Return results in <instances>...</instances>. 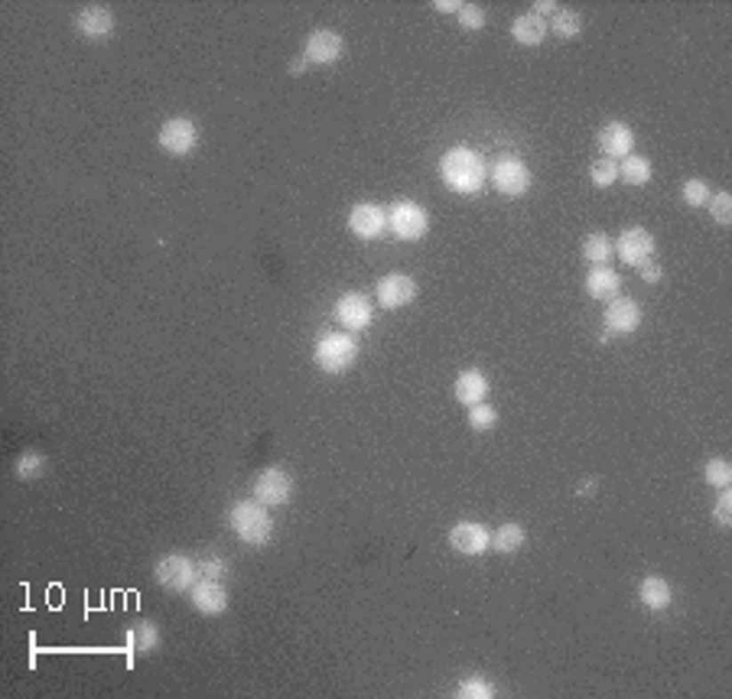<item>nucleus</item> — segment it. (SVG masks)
Here are the masks:
<instances>
[{
  "instance_id": "nucleus-1",
  "label": "nucleus",
  "mask_w": 732,
  "mask_h": 699,
  "mask_svg": "<svg viewBox=\"0 0 732 699\" xmlns=\"http://www.w3.org/2000/svg\"><path fill=\"white\" fill-rule=\"evenodd\" d=\"M439 176L446 182L449 189L459 192V196H476L482 186H486V160L482 153H476L472 147H453V150L443 153L439 160Z\"/></svg>"
},
{
  "instance_id": "nucleus-2",
  "label": "nucleus",
  "mask_w": 732,
  "mask_h": 699,
  "mask_svg": "<svg viewBox=\"0 0 732 699\" xmlns=\"http://www.w3.org/2000/svg\"><path fill=\"white\" fill-rule=\"evenodd\" d=\"M229 524L231 530L238 534L241 543H247V547H264L267 540H270V534H274V520H270V514H267V508L261 501H238V504H231Z\"/></svg>"
},
{
  "instance_id": "nucleus-3",
  "label": "nucleus",
  "mask_w": 732,
  "mask_h": 699,
  "mask_svg": "<svg viewBox=\"0 0 732 699\" xmlns=\"http://www.w3.org/2000/svg\"><path fill=\"white\" fill-rule=\"evenodd\" d=\"M355 358H358V341L352 335H342V332H329L316 345V365L326 374H342V371L352 368Z\"/></svg>"
},
{
  "instance_id": "nucleus-4",
  "label": "nucleus",
  "mask_w": 732,
  "mask_h": 699,
  "mask_svg": "<svg viewBox=\"0 0 732 699\" xmlns=\"http://www.w3.org/2000/svg\"><path fill=\"white\" fill-rule=\"evenodd\" d=\"M388 228L400 241H420V237L430 231V215L427 208L417 205V202H394L388 212Z\"/></svg>"
},
{
  "instance_id": "nucleus-5",
  "label": "nucleus",
  "mask_w": 732,
  "mask_h": 699,
  "mask_svg": "<svg viewBox=\"0 0 732 699\" xmlns=\"http://www.w3.org/2000/svg\"><path fill=\"white\" fill-rule=\"evenodd\" d=\"M290 498H294V478H290L284 469L270 465L264 472H257L254 501H261L264 508H280V504H286Z\"/></svg>"
},
{
  "instance_id": "nucleus-6",
  "label": "nucleus",
  "mask_w": 732,
  "mask_h": 699,
  "mask_svg": "<svg viewBox=\"0 0 732 699\" xmlns=\"http://www.w3.org/2000/svg\"><path fill=\"white\" fill-rule=\"evenodd\" d=\"M492 182L502 196L518 199V196H524V192L531 189V170H527L518 157H504V160H498L492 166Z\"/></svg>"
},
{
  "instance_id": "nucleus-7",
  "label": "nucleus",
  "mask_w": 732,
  "mask_h": 699,
  "mask_svg": "<svg viewBox=\"0 0 732 699\" xmlns=\"http://www.w3.org/2000/svg\"><path fill=\"white\" fill-rule=\"evenodd\" d=\"M153 576H157V582H160L163 589H170V592H186V589H192V582H196V563H192L189 557H182V553H170V557H163L160 563H157Z\"/></svg>"
},
{
  "instance_id": "nucleus-8",
  "label": "nucleus",
  "mask_w": 732,
  "mask_h": 699,
  "mask_svg": "<svg viewBox=\"0 0 732 699\" xmlns=\"http://www.w3.org/2000/svg\"><path fill=\"white\" fill-rule=\"evenodd\" d=\"M160 147L166 153H173V157H186V153L196 150V143H199V131H196V124L189 121V117H170V121L160 127Z\"/></svg>"
},
{
  "instance_id": "nucleus-9",
  "label": "nucleus",
  "mask_w": 732,
  "mask_h": 699,
  "mask_svg": "<svg viewBox=\"0 0 732 699\" xmlns=\"http://www.w3.org/2000/svg\"><path fill=\"white\" fill-rule=\"evenodd\" d=\"M449 543L453 550H459L463 557H482L488 547H492V530L486 524H472V520H463L456 527L449 530Z\"/></svg>"
},
{
  "instance_id": "nucleus-10",
  "label": "nucleus",
  "mask_w": 732,
  "mask_h": 699,
  "mask_svg": "<svg viewBox=\"0 0 732 699\" xmlns=\"http://www.w3.org/2000/svg\"><path fill=\"white\" fill-rule=\"evenodd\" d=\"M189 599L196 605V612L212 615L219 618L229 608V592H225V582H215V579H196L189 589Z\"/></svg>"
},
{
  "instance_id": "nucleus-11",
  "label": "nucleus",
  "mask_w": 732,
  "mask_h": 699,
  "mask_svg": "<svg viewBox=\"0 0 732 699\" xmlns=\"http://www.w3.org/2000/svg\"><path fill=\"white\" fill-rule=\"evenodd\" d=\"M384 228H388V212L381 205H374V202L355 205L352 215H349V231H352L355 237H362V241L384 235Z\"/></svg>"
},
{
  "instance_id": "nucleus-12",
  "label": "nucleus",
  "mask_w": 732,
  "mask_h": 699,
  "mask_svg": "<svg viewBox=\"0 0 732 699\" xmlns=\"http://www.w3.org/2000/svg\"><path fill=\"white\" fill-rule=\"evenodd\" d=\"M342 52H345V43L339 33H333V29H316V33H310V39H306L303 59L313 62V66H333Z\"/></svg>"
},
{
  "instance_id": "nucleus-13",
  "label": "nucleus",
  "mask_w": 732,
  "mask_h": 699,
  "mask_svg": "<svg viewBox=\"0 0 732 699\" xmlns=\"http://www.w3.org/2000/svg\"><path fill=\"white\" fill-rule=\"evenodd\" d=\"M615 251L625 264L631 267L645 264V261H651V254H655V235H651L648 228H628V231H622V237H618Z\"/></svg>"
},
{
  "instance_id": "nucleus-14",
  "label": "nucleus",
  "mask_w": 732,
  "mask_h": 699,
  "mask_svg": "<svg viewBox=\"0 0 732 699\" xmlns=\"http://www.w3.org/2000/svg\"><path fill=\"white\" fill-rule=\"evenodd\" d=\"M606 325H609V335H628L641 325V306L635 300H625V296H615V300L606 302Z\"/></svg>"
},
{
  "instance_id": "nucleus-15",
  "label": "nucleus",
  "mask_w": 732,
  "mask_h": 699,
  "mask_svg": "<svg viewBox=\"0 0 732 699\" xmlns=\"http://www.w3.org/2000/svg\"><path fill=\"white\" fill-rule=\"evenodd\" d=\"M371 316H374V309H371L368 296L362 293H345L342 300L335 302V319H339V325H345V329L352 332L368 329Z\"/></svg>"
},
{
  "instance_id": "nucleus-16",
  "label": "nucleus",
  "mask_w": 732,
  "mask_h": 699,
  "mask_svg": "<svg viewBox=\"0 0 732 699\" xmlns=\"http://www.w3.org/2000/svg\"><path fill=\"white\" fill-rule=\"evenodd\" d=\"M599 147L609 160H625V157H631V150H635V131L622 121L606 124L599 131Z\"/></svg>"
},
{
  "instance_id": "nucleus-17",
  "label": "nucleus",
  "mask_w": 732,
  "mask_h": 699,
  "mask_svg": "<svg viewBox=\"0 0 732 699\" xmlns=\"http://www.w3.org/2000/svg\"><path fill=\"white\" fill-rule=\"evenodd\" d=\"M414 296H417V284L407 274H388L378 284V302L384 309H400L414 302Z\"/></svg>"
},
{
  "instance_id": "nucleus-18",
  "label": "nucleus",
  "mask_w": 732,
  "mask_h": 699,
  "mask_svg": "<svg viewBox=\"0 0 732 699\" xmlns=\"http://www.w3.org/2000/svg\"><path fill=\"white\" fill-rule=\"evenodd\" d=\"M76 29L85 39H105L108 33L115 29V13H111L108 7H98V4L82 7L76 17Z\"/></svg>"
},
{
  "instance_id": "nucleus-19",
  "label": "nucleus",
  "mask_w": 732,
  "mask_h": 699,
  "mask_svg": "<svg viewBox=\"0 0 732 699\" xmlns=\"http://www.w3.org/2000/svg\"><path fill=\"white\" fill-rule=\"evenodd\" d=\"M586 293L599 302L615 300V296L622 293V277H618L615 270H609V267H592L590 274H586Z\"/></svg>"
},
{
  "instance_id": "nucleus-20",
  "label": "nucleus",
  "mask_w": 732,
  "mask_h": 699,
  "mask_svg": "<svg viewBox=\"0 0 732 699\" xmlns=\"http://www.w3.org/2000/svg\"><path fill=\"white\" fill-rule=\"evenodd\" d=\"M638 599H641V605L651 608V612H664L667 605L674 602V589H671L667 579L648 576V579H641V586H638Z\"/></svg>"
},
{
  "instance_id": "nucleus-21",
  "label": "nucleus",
  "mask_w": 732,
  "mask_h": 699,
  "mask_svg": "<svg viewBox=\"0 0 732 699\" xmlns=\"http://www.w3.org/2000/svg\"><path fill=\"white\" fill-rule=\"evenodd\" d=\"M453 394H456V400L459 404H466V406H472V404H482L486 400V394H488V378L482 374V371H463L456 378V388H453Z\"/></svg>"
},
{
  "instance_id": "nucleus-22",
  "label": "nucleus",
  "mask_w": 732,
  "mask_h": 699,
  "mask_svg": "<svg viewBox=\"0 0 732 699\" xmlns=\"http://www.w3.org/2000/svg\"><path fill=\"white\" fill-rule=\"evenodd\" d=\"M511 36L521 43V46H537L547 36V20H541L537 13H521V17L511 23Z\"/></svg>"
},
{
  "instance_id": "nucleus-23",
  "label": "nucleus",
  "mask_w": 732,
  "mask_h": 699,
  "mask_svg": "<svg viewBox=\"0 0 732 699\" xmlns=\"http://www.w3.org/2000/svg\"><path fill=\"white\" fill-rule=\"evenodd\" d=\"M127 641H131L133 651L150 654L160 647V628L153 622H147V618H143V622H133L131 628H127Z\"/></svg>"
},
{
  "instance_id": "nucleus-24",
  "label": "nucleus",
  "mask_w": 732,
  "mask_h": 699,
  "mask_svg": "<svg viewBox=\"0 0 732 699\" xmlns=\"http://www.w3.org/2000/svg\"><path fill=\"white\" fill-rule=\"evenodd\" d=\"M524 540H527V534H524L521 524H502V527L492 534V547L498 550V553H518V550L524 547Z\"/></svg>"
},
{
  "instance_id": "nucleus-25",
  "label": "nucleus",
  "mask_w": 732,
  "mask_h": 699,
  "mask_svg": "<svg viewBox=\"0 0 732 699\" xmlns=\"http://www.w3.org/2000/svg\"><path fill=\"white\" fill-rule=\"evenodd\" d=\"M612 241L602 231H592V235H586V241H583V257L590 261L592 267H606V261L612 257Z\"/></svg>"
},
{
  "instance_id": "nucleus-26",
  "label": "nucleus",
  "mask_w": 732,
  "mask_h": 699,
  "mask_svg": "<svg viewBox=\"0 0 732 699\" xmlns=\"http://www.w3.org/2000/svg\"><path fill=\"white\" fill-rule=\"evenodd\" d=\"M651 173H655L651 163H648L645 157H635V153L618 163V176H622L628 186H645V182L651 180Z\"/></svg>"
},
{
  "instance_id": "nucleus-27",
  "label": "nucleus",
  "mask_w": 732,
  "mask_h": 699,
  "mask_svg": "<svg viewBox=\"0 0 732 699\" xmlns=\"http://www.w3.org/2000/svg\"><path fill=\"white\" fill-rule=\"evenodd\" d=\"M43 469H46V459H43L36 449H27V453H20L17 455V465H13L17 478H23V482H36L39 475H43Z\"/></svg>"
},
{
  "instance_id": "nucleus-28",
  "label": "nucleus",
  "mask_w": 732,
  "mask_h": 699,
  "mask_svg": "<svg viewBox=\"0 0 732 699\" xmlns=\"http://www.w3.org/2000/svg\"><path fill=\"white\" fill-rule=\"evenodd\" d=\"M551 29L557 33L560 39H576L583 29V17L576 13V10H557V17L551 20Z\"/></svg>"
},
{
  "instance_id": "nucleus-29",
  "label": "nucleus",
  "mask_w": 732,
  "mask_h": 699,
  "mask_svg": "<svg viewBox=\"0 0 732 699\" xmlns=\"http://www.w3.org/2000/svg\"><path fill=\"white\" fill-rule=\"evenodd\" d=\"M590 180L596 189H609L612 182L618 180V160H609V157H602V160H596L590 166Z\"/></svg>"
},
{
  "instance_id": "nucleus-30",
  "label": "nucleus",
  "mask_w": 732,
  "mask_h": 699,
  "mask_svg": "<svg viewBox=\"0 0 732 699\" xmlns=\"http://www.w3.org/2000/svg\"><path fill=\"white\" fill-rule=\"evenodd\" d=\"M704 482L710 488H729L732 485V465L726 459H710L704 469Z\"/></svg>"
},
{
  "instance_id": "nucleus-31",
  "label": "nucleus",
  "mask_w": 732,
  "mask_h": 699,
  "mask_svg": "<svg viewBox=\"0 0 732 699\" xmlns=\"http://www.w3.org/2000/svg\"><path fill=\"white\" fill-rule=\"evenodd\" d=\"M196 579H215V582H225L229 579V563L221 557H202L196 563Z\"/></svg>"
},
{
  "instance_id": "nucleus-32",
  "label": "nucleus",
  "mask_w": 732,
  "mask_h": 699,
  "mask_svg": "<svg viewBox=\"0 0 732 699\" xmlns=\"http://www.w3.org/2000/svg\"><path fill=\"white\" fill-rule=\"evenodd\" d=\"M495 423H498V410H495V406H488V404L469 406V426H472V430L486 433V430H492Z\"/></svg>"
},
{
  "instance_id": "nucleus-33",
  "label": "nucleus",
  "mask_w": 732,
  "mask_h": 699,
  "mask_svg": "<svg viewBox=\"0 0 732 699\" xmlns=\"http://www.w3.org/2000/svg\"><path fill=\"white\" fill-rule=\"evenodd\" d=\"M456 696H463V699H492L495 687L488 680H482V677H469V680L459 683Z\"/></svg>"
},
{
  "instance_id": "nucleus-34",
  "label": "nucleus",
  "mask_w": 732,
  "mask_h": 699,
  "mask_svg": "<svg viewBox=\"0 0 732 699\" xmlns=\"http://www.w3.org/2000/svg\"><path fill=\"white\" fill-rule=\"evenodd\" d=\"M710 212H713V218H716V225H732V196L729 192H716V196H710Z\"/></svg>"
},
{
  "instance_id": "nucleus-35",
  "label": "nucleus",
  "mask_w": 732,
  "mask_h": 699,
  "mask_svg": "<svg viewBox=\"0 0 732 699\" xmlns=\"http://www.w3.org/2000/svg\"><path fill=\"white\" fill-rule=\"evenodd\" d=\"M680 196H684L687 205H694V208H696V205H706L713 192H710V186H706L704 180H687V182H684V189H680Z\"/></svg>"
},
{
  "instance_id": "nucleus-36",
  "label": "nucleus",
  "mask_w": 732,
  "mask_h": 699,
  "mask_svg": "<svg viewBox=\"0 0 732 699\" xmlns=\"http://www.w3.org/2000/svg\"><path fill=\"white\" fill-rule=\"evenodd\" d=\"M459 27L482 29L486 27V10L479 7V4H463V10H459Z\"/></svg>"
},
{
  "instance_id": "nucleus-37",
  "label": "nucleus",
  "mask_w": 732,
  "mask_h": 699,
  "mask_svg": "<svg viewBox=\"0 0 732 699\" xmlns=\"http://www.w3.org/2000/svg\"><path fill=\"white\" fill-rule=\"evenodd\" d=\"M713 518H716V524H723V527L732 524V492L729 488H720V501H716Z\"/></svg>"
},
{
  "instance_id": "nucleus-38",
  "label": "nucleus",
  "mask_w": 732,
  "mask_h": 699,
  "mask_svg": "<svg viewBox=\"0 0 732 699\" xmlns=\"http://www.w3.org/2000/svg\"><path fill=\"white\" fill-rule=\"evenodd\" d=\"M638 270H641V280H645V284H657V280H661V267L651 264V261L638 264Z\"/></svg>"
},
{
  "instance_id": "nucleus-39",
  "label": "nucleus",
  "mask_w": 732,
  "mask_h": 699,
  "mask_svg": "<svg viewBox=\"0 0 732 699\" xmlns=\"http://www.w3.org/2000/svg\"><path fill=\"white\" fill-rule=\"evenodd\" d=\"M557 10H560V4H553V0H537V4H534V13H537V17H547V13H553V17H557Z\"/></svg>"
},
{
  "instance_id": "nucleus-40",
  "label": "nucleus",
  "mask_w": 732,
  "mask_h": 699,
  "mask_svg": "<svg viewBox=\"0 0 732 699\" xmlns=\"http://www.w3.org/2000/svg\"><path fill=\"white\" fill-rule=\"evenodd\" d=\"M433 7H437L439 13H459V10H463V4H459V0H437Z\"/></svg>"
}]
</instances>
